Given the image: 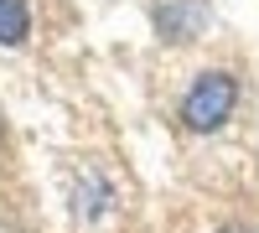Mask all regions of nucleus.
I'll return each mask as SVG.
<instances>
[{
	"label": "nucleus",
	"instance_id": "obj_1",
	"mask_svg": "<svg viewBox=\"0 0 259 233\" xmlns=\"http://www.w3.org/2000/svg\"><path fill=\"white\" fill-rule=\"evenodd\" d=\"M233 104H239L233 73H202L187 88V99H182V119L192 124V130H218V124L233 114Z\"/></svg>",
	"mask_w": 259,
	"mask_h": 233
},
{
	"label": "nucleus",
	"instance_id": "obj_2",
	"mask_svg": "<svg viewBox=\"0 0 259 233\" xmlns=\"http://www.w3.org/2000/svg\"><path fill=\"white\" fill-rule=\"evenodd\" d=\"M26 36H31V11H26V0H0V41H6V47H21Z\"/></svg>",
	"mask_w": 259,
	"mask_h": 233
},
{
	"label": "nucleus",
	"instance_id": "obj_3",
	"mask_svg": "<svg viewBox=\"0 0 259 233\" xmlns=\"http://www.w3.org/2000/svg\"><path fill=\"white\" fill-rule=\"evenodd\" d=\"M218 233H249V228H239V223H228V228H218Z\"/></svg>",
	"mask_w": 259,
	"mask_h": 233
}]
</instances>
